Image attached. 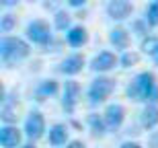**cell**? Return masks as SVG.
I'll list each match as a JSON object with an SVG mask.
<instances>
[{"instance_id": "7402d4cb", "label": "cell", "mask_w": 158, "mask_h": 148, "mask_svg": "<svg viewBox=\"0 0 158 148\" xmlns=\"http://www.w3.org/2000/svg\"><path fill=\"white\" fill-rule=\"evenodd\" d=\"M12 27H15V17H12V15H4V17L0 19V31L8 33Z\"/></svg>"}, {"instance_id": "7a4b0ae2", "label": "cell", "mask_w": 158, "mask_h": 148, "mask_svg": "<svg viewBox=\"0 0 158 148\" xmlns=\"http://www.w3.org/2000/svg\"><path fill=\"white\" fill-rule=\"evenodd\" d=\"M29 43L21 37H2L0 41V60L4 66H12L29 56Z\"/></svg>"}, {"instance_id": "52a82bcc", "label": "cell", "mask_w": 158, "mask_h": 148, "mask_svg": "<svg viewBox=\"0 0 158 148\" xmlns=\"http://www.w3.org/2000/svg\"><path fill=\"white\" fill-rule=\"evenodd\" d=\"M131 12H134V4L127 2V0H111V2L107 4V15H109L113 21H123V19H127Z\"/></svg>"}, {"instance_id": "7c38bea8", "label": "cell", "mask_w": 158, "mask_h": 148, "mask_svg": "<svg viewBox=\"0 0 158 148\" xmlns=\"http://www.w3.org/2000/svg\"><path fill=\"white\" fill-rule=\"evenodd\" d=\"M66 39H68V43H70L72 48H82V45L88 41V33H86L84 27L76 25V27H72V29L66 33Z\"/></svg>"}, {"instance_id": "ac0fdd59", "label": "cell", "mask_w": 158, "mask_h": 148, "mask_svg": "<svg viewBox=\"0 0 158 148\" xmlns=\"http://www.w3.org/2000/svg\"><path fill=\"white\" fill-rule=\"evenodd\" d=\"M146 25L150 27H158V0L150 2L146 8Z\"/></svg>"}, {"instance_id": "cb8c5ba5", "label": "cell", "mask_w": 158, "mask_h": 148, "mask_svg": "<svg viewBox=\"0 0 158 148\" xmlns=\"http://www.w3.org/2000/svg\"><path fill=\"white\" fill-rule=\"evenodd\" d=\"M148 148H158V132H152V136L148 140Z\"/></svg>"}, {"instance_id": "44dd1931", "label": "cell", "mask_w": 158, "mask_h": 148, "mask_svg": "<svg viewBox=\"0 0 158 148\" xmlns=\"http://www.w3.org/2000/svg\"><path fill=\"white\" fill-rule=\"evenodd\" d=\"M138 53H134V52H125L121 56V66L123 68H129V66H134V64H138Z\"/></svg>"}, {"instance_id": "9c48e42d", "label": "cell", "mask_w": 158, "mask_h": 148, "mask_svg": "<svg viewBox=\"0 0 158 148\" xmlns=\"http://www.w3.org/2000/svg\"><path fill=\"white\" fill-rule=\"evenodd\" d=\"M0 144H2V148H17L21 144V130L17 125L0 128Z\"/></svg>"}, {"instance_id": "4fadbf2b", "label": "cell", "mask_w": 158, "mask_h": 148, "mask_svg": "<svg viewBox=\"0 0 158 148\" xmlns=\"http://www.w3.org/2000/svg\"><path fill=\"white\" fill-rule=\"evenodd\" d=\"M142 125L146 130H152L158 125V105H146L142 111Z\"/></svg>"}, {"instance_id": "d6986e66", "label": "cell", "mask_w": 158, "mask_h": 148, "mask_svg": "<svg viewBox=\"0 0 158 148\" xmlns=\"http://www.w3.org/2000/svg\"><path fill=\"white\" fill-rule=\"evenodd\" d=\"M56 27H58V29H68L70 31L72 27H70V15H68V12H64V11H60L58 15H56Z\"/></svg>"}, {"instance_id": "8fae6325", "label": "cell", "mask_w": 158, "mask_h": 148, "mask_svg": "<svg viewBox=\"0 0 158 148\" xmlns=\"http://www.w3.org/2000/svg\"><path fill=\"white\" fill-rule=\"evenodd\" d=\"M82 66H84V56L80 53H74L70 58H66L62 64H60V72H64V74H78L82 70Z\"/></svg>"}, {"instance_id": "277c9868", "label": "cell", "mask_w": 158, "mask_h": 148, "mask_svg": "<svg viewBox=\"0 0 158 148\" xmlns=\"http://www.w3.org/2000/svg\"><path fill=\"white\" fill-rule=\"evenodd\" d=\"M27 37L37 45H45L52 41V31L45 21H31L27 25Z\"/></svg>"}, {"instance_id": "5bb4252c", "label": "cell", "mask_w": 158, "mask_h": 148, "mask_svg": "<svg viewBox=\"0 0 158 148\" xmlns=\"http://www.w3.org/2000/svg\"><path fill=\"white\" fill-rule=\"evenodd\" d=\"M109 41H111L117 49H127V45H129V33L123 29V27H115V29L111 31V35H109Z\"/></svg>"}, {"instance_id": "2e32d148", "label": "cell", "mask_w": 158, "mask_h": 148, "mask_svg": "<svg viewBox=\"0 0 158 148\" xmlns=\"http://www.w3.org/2000/svg\"><path fill=\"white\" fill-rule=\"evenodd\" d=\"M88 124H90V128H93V136H103L105 134V128H107V124H105V119L103 117H99L97 113H93V115H88Z\"/></svg>"}, {"instance_id": "e0dca14e", "label": "cell", "mask_w": 158, "mask_h": 148, "mask_svg": "<svg viewBox=\"0 0 158 148\" xmlns=\"http://www.w3.org/2000/svg\"><path fill=\"white\" fill-rule=\"evenodd\" d=\"M58 93V82L56 80H43V82L39 84V89H37V95L39 97H52V95H56Z\"/></svg>"}, {"instance_id": "d4e9b609", "label": "cell", "mask_w": 158, "mask_h": 148, "mask_svg": "<svg viewBox=\"0 0 158 148\" xmlns=\"http://www.w3.org/2000/svg\"><path fill=\"white\" fill-rule=\"evenodd\" d=\"M134 29L138 31L140 35H146V33H148V31L144 29V23H140V21H135V23H134Z\"/></svg>"}, {"instance_id": "ffe728a7", "label": "cell", "mask_w": 158, "mask_h": 148, "mask_svg": "<svg viewBox=\"0 0 158 148\" xmlns=\"http://www.w3.org/2000/svg\"><path fill=\"white\" fill-rule=\"evenodd\" d=\"M156 48H158V37H154V35L146 37V39L142 41V49H144L146 53H150V56L156 52Z\"/></svg>"}, {"instance_id": "9a60e30c", "label": "cell", "mask_w": 158, "mask_h": 148, "mask_svg": "<svg viewBox=\"0 0 158 148\" xmlns=\"http://www.w3.org/2000/svg\"><path fill=\"white\" fill-rule=\"evenodd\" d=\"M66 140H68V128L64 124H56L49 130V144L60 146V144H66Z\"/></svg>"}, {"instance_id": "603a6c76", "label": "cell", "mask_w": 158, "mask_h": 148, "mask_svg": "<svg viewBox=\"0 0 158 148\" xmlns=\"http://www.w3.org/2000/svg\"><path fill=\"white\" fill-rule=\"evenodd\" d=\"M2 119H4L6 124H10V121H15V119H17V115H15V111H12L10 107H2Z\"/></svg>"}, {"instance_id": "484cf974", "label": "cell", "mask_w": 158, "mask_h": 148, "mask_svg": "<svg viewBox=\"0 0 158 148\" xmlns=\"http://www.w3.org/2000/svg\"><path fill=\"white\" fill-rule=\"evenodd\" d=\"M66 148H86V146H84L82 140H72V142H68V146H66Z\"/></svg>"}, {"instance_id": "f546056e", "label": "cell", "mask_w": 158, "mask_h": 148, "mask_svg": "<svg viewBox=\"0 0 158 148\" xmlns=\"http://www.w3.org/2000/svg\"><path fill=\"white\" fill-rule=\"evenodd\" d=\"M21 148H35V144H25V146H21Z\"/></svg>"}, {"instance_id": "83f0119b", "label": "cell", "mask_w": 158, "mask_h": 148, "mask_svg": "<svg viewBox=\"0 0 158 148\" xmlns=\"http://www.w3.org/2000/svg\"><path fill=\"white\" fill-rule=\"evenodd\" d=\"M70 4L72 6H82V4H84V0H70Z\"/></svg>"}, {"instance_id": "30bf717a", "label": "cell", "mask_w": 158, "mask_h": 148, "mask_svg": "<svg viewBox=\"0 0 158 148\" xmlns=\"http://www.w3.org/2000/svg\"><path fill=\"white\" fill-rule=\"evenodd\" d=\"M115 62H117L115 53L101 52L99 56H94V58L90 60V68H93L94 72H107V70H111L113 66H115Z\"/></svg>"}, {"instance_id": "f1b7e54d", "label": "cell", "mask_w": 158, "mask_h": 148, "mask_svg": "<svg viewBox=\"0 0 158 148\" xmlns=\"http://www.w3.org/2000/svg\"><path fill=\"white\" fill-rule=\"evenodd\" d=\"M152 58H154V62H156V64H158V48H156V52L152 53Z\"/></svg>"}, {"instance_id": "4316f807", "label": "cell", "mask_w": 158, "mask_h": 148, "mask_svg": "<svg viewBox=\"0 0 158 148\" xmlns=\"http://www.w3.org/2000/svg\"><path fill=\"white\" fill-rule=\"evenodd\" d=\"M119 148H142V146H140L138 142H123Z\"/></svg>"}, {"instance_id": "5b68a950", "label": "cell", "mask_w": 158, "mask_h": 148, "mask_svg": "<svg viewBox=\"0 0 158 148\" xmlns=\"http://www.w3.org/2000/svg\"><path fill=\"white\" fill-rule=\"evenodd\" d=\"M45 132V119L41 115V111H31L27 121H25V134L29 140H39Z\"/></svg>"}, {"instance_id": "8992f818", "label": "cell", "mask_w": 158, "mask_h": 148, "mask_svg": "<svg viewBox=\"0 0 158 148\" xmlns=\"http://www.w3.org/2000/svg\"><path fill=\"white\" fill-rule=\"evenodd\" d=\"M78 95H80V84L76 80H66L64 82V99H62V107L66 113H74L78 103Z\"/></svg>"}, {"instance_id": "3957f363", "label": "cell", "mask_w": 158, "mask_h": 148, "mask_svg": "<svg viewBox=\"0 0 158 148\" xmlns=\"http://www.w3.org/2000/svg\"><path fill=\"white\" fill-rule=\"evenodd\" d=\"M113 89H115V80L113 78L99 76V78H94L90 82V87H88V99H90V103H103L113 93Z\"/></svg>"}, {"instance_id": "6da1fadb", "label": "cell", "mask_w": 158, "mask_h": 148, "mask_svg": "<svg viewBox=\"0 0 158 148\" xmlns=\"http://www.w3.org/2000/svg\"><path fill=\"white\" fill-rule=\"evenodd\" d=\"M127 97L131 101H142L146 105H156L158 103V84L156 76L152 72H142L127 84Z\"/></svg>"}, {"instance_id": "ba28073f", "label": "cell", "mask_w": 158, "mask_h": 148, "mask_svg": "<svg viewBox=\"0 0 158 148\" xmlns=\"http://www.w3.org/2000/svg\"><path fill=\"white\" fill-rule=\"evenodd\" d=\"M103 119H105L107 128L117 130L119 125L123 124V119H125V109H123V105H119V103H113V105H109V107L105 109V113H103Z\"/></svg>"}]
</instances>
